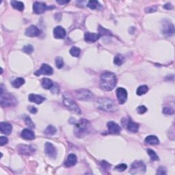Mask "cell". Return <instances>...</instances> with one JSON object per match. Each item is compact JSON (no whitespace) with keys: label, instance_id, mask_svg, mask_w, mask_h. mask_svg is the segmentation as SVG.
Masks as SVG:
<instances>
[{"label":"cell","instance_id":"6da1fadb","mask_svg":"<svg viewBox=\"0 0 175 175\" xmlns=\"http://www.w3.org/2000/svg\"><path fill=\"white\" fill-rule=\"evenodd\" d=\"M117 84V77L112 72H105L101 76L100 87L105 91H111Z\"/></svg>","mask_w":175,"mask_h":175},{"label":"cell","instance_id":"7a4b0ae2","mask_svg":"<svg viewBox=\"0 0 175 175\" xmlns=\"http://www.w3.org/2000/svg\"><path fill=\"white\" fill-rule=\"evenodd\" d=\"M90 123L86 119H80L75 123L74 134L77 138H82L87 135L90 132Z\"/></svg>","mask_w":175,"mask_h":175},{"label":"cell","instance_id":"3957f363","mask_svg":"<svg viewBox=\"0 0 175 175\" xmlns=\"http://www.w3.org/2000/svg\"><path fill=\"white\" fill-rule=\"evenodd\" d=\"M99 109L107 112H116L118 111V107L114 101L109 98H101L96 101Z\"/></svg>","mask_w":175,"mask_h":175},{"label":"cell","instance_id":"277c9868","mask_svg":"<svg viewBox=\"0 0 175 175\" xmlns=\"http://www.w3.org/2000/svg\"><path fill=\"white\" fill-rule=\"evenodd\" d=\"M146 168L142 161H135L131 165L129 172L132 174H142L146 172Z\"/></svg>","mask_w":175,"mask_h":175},{"label":"cell","instance_id":"5b68a950","mask_svg":"<svg viewBox=\"0 0 175 175\" xmlns=\"http://www.w3.org/2000/svg\"><path fill=\"white\" fill-rule=\"evenodd\" d=\"M17 104V100L12 94L6 93L1 94V107H12Z\"/></svg>","mask_w":175,"mask_h":175},{"label":"cell","instance_id":"8992f818","mask_svg":"<svg viewBox=\"0 0 175 175\" xmlns=\"http://www.w3.org/2000/svg\"><path fill=\"white\" fill-rule=\"evenodd\" d=\"M77 99L81 101H91L94 98V95L90 91L87 89H80L75 91Z\"/></svg>","mask_w":175,"mask_h":175},{"label":"cell","instance_id":"52a82bcc","mask_svg":"<svg viewBox=\"0 0 175 175\" xmlns=\"http://www.w3.org/2000/svg\"><path fill=\"white\" fill-rule=\"evenodd\" d=\"M54 8V6H47L45 3L40 1L34 2L33 5L34 12L36 14H38V15L45 12L47 10H51V9H53Z\"/></svg>","mask_w":175,"mask_h":175},{"label":"cell","instance_id":"ba28073f","mask_svg":"<svg viewBox=\"0 0 175 175\" xmlns=\"http://www.w3.org/2000/svg\"><path fill=\"white\" fill-rule=\"evenodd\" d=\"M63 103L65 106L71 111L75 112L77 114H81V110L74 101L67 97H64Z\"/></svg>","mask_w":175,"mask_h":175},{"label":"cell","instance_id":"9c48e42d","mask_svg":"<svg viewBox=\"0 0 175 175\" xmlns=\"http://www.w3.org/2000/svg\"><path fill=\"white\" fill-rule=\"evenodd\" d=\"M122 124H123L124 127L126 128V129L132 133H136L139 129V125L133 122L130 119L127 120L126 118H123L122 121Z\"/></svg>","mask_w":175,"mask_h":175},{"label":"cell","instance_id":"30bf717a","mask_svg":"<svg viewBox=\"0 0 175 175\" xmlns=\"http://www.w3.org/2000/svg\"><path fill=\"white\" fill-rule=\"evenodd\" d=\"M35 149L34 146H31V145H24V144H21L19 146H18V151L21 154L24 155H31L35 153Z\"/></svg>","mask_w":175,"mask_h":175},{"label":"cell","instance_id":"8fae6325","mask_svg":"<svg viewBox=\"0 0 175 175\" xmlns=\"http://www.w3.org/2000/svg\"><path fill=\"white\" fill-rule=\"evenodd\" d=\"M45 153L51 158H56L57 156V150L54 145L50 142H46L45 145Z\"/></svg>","mask_w":175,"mask_h":175},{"label":"cell","instance_id":"7c38bea8","mask_svg":"<svg viewBox=\"0 0 175 175\" xmlns=\"http://www.w3.org/2000/svg\"><path fill=\"white\" fill-rule=\"evenodd\" d=\"M116 96L118 103L120 104L123 105L127 100V91L123 88H118L116 90Z\"/></svg>","mask_w":175,"mask_h":175},{"label":"cell","instance_id":"4fadbf2b","mask_svg":"<svg viewBox=\"0 0 175 175\" xmlns=\"http://www.w3.org/2000/svg\"><path fill=\"white\" fill-rule=\"evenodd\" d=\"M54 73V70L49 65L47 64H43L40 68L35 73L36 75H51Z\"/></svg>","mask_w":175,"mask_h":175},{"label":"cell","instance_id":"5bb4252c","mask_svg":"<svg viewBox=\"0 0 175 175\" xmlns=\"http://www.w3.org/2000/svg\"><path fill=\"white\" fill-rule=\"evenodd\" d=\"M108 130L110 133L112 134H118L121 132V127L116 123L113 121L108 122L107 124Z\"/></svg>","mask_w":175,"mask_h":175},{"label":"cell","instance_id":"9a60e30c","mask_svg":"<svg viewBox=\"0 0 175 175\" xmlns=\"http://www.w3.org/2000/svg\"><path fill=\"white\" fill-rule=\"evenodd\" d=\"M40 34V30L35 25H30L25 30V35L29 37H35Z\"/></svg>","mask_w":175,"mask_h":175},{"label":"cell","instance_id":"2e32d148","mask_svg":"<svg viewBox=\"0 0 175 175\" xmlns=\"http://www.w3.org/2000/svg\"><path fill=\"white\" fill-rule=\"evenodd\" d=\"M66 35V30L62 26H57L54 29V36L55 38L62 39Z\"/></svg>","mask_w":175,"mask_h":175},{"label":"cell","instance_id":"e0dca14e","mask_svg":"<svg viewBox=\"0 0 175 175\" xmlns=\"http://www.w3.org/2000/svg\"><path fill=\"white\" fill-rule=\"evenodd\" d=\"M101 35L99 34L92 33V32H86L84 35L85 40L88 43H94L100 38Z\"/></svg>","mask_w":175,"mask_h":175},{"label":"cell","instance_id":"ac0fdd59","mask_svg":"<svg viewBox=\"0 0 175 175\" xmlns=\"http://www.w3.org/2000/svg\"><path fill=\"white\" fill-rule=\"evenodd\" d=\"M21 136L23 139L26 140H32L35 139V134H34L33 131L29 129H24L21 131Z\"/></svg>","mask_w":175,"mask_h":175},{"label":"cell","instance_id":"d6986e66","mask_svg":"<svg viewBox=\"0 0 175 175\" xmlns=\"http://www.w3.org/2000/svg\"><path fill=\"white\" fill-rule=\"evenodd\" d=\"M0 130L1 133L5 135H10L12 130V126L8 123H5V122H1L0 123Z\"/></svg>","mask_w":175,"mask_h":175},{"label":"cell","instance_id":"ffe728a7","mask_svg":"<svg viewBox=\"0 0 175 175\" xmlns=\"http://www.w3.org/2000/svg\"><path fill=\"white\" fill-rule=\"evenodd\" d=\"M77 162V157L74 154H70L68 156L67 159H66V161L64 163V165H65L66 167L69 168L72 167L73 165H75Z\"/></svg>","mask_w":175,"mask_h":175},{"label":"cell","instance_id":"44dd1931","mask_svg":"<svg viewBox=\"0 0 175 175\" xmlns=\"http://www.w3.org/2000/svg\"><path fill=\"white\" fill-rule=\"evenodd\" d=\"M45 100V99L43 96L40 95H38V94H30L29 95V101L31 102L35 103L36 104H40L42 103Z\"/></svg>","mask_w":175,"mask_h":175},{"label":"cell","instance_id":"7402d4cb","mask_svg":"<svg viewBox=\"0 0 175 175\" xmlns=\"http://www.w3.org/2000/svg\"><path fill=\"white\" fill-rule=\"evenodd\" d=\"M145 142L151 145H157L160 144V140L155 135H149L145 139Z\"/></svg>","mask_w":175,"mask_h":175},{"label":"cell","instance_id":"603a6c76","mask_svg":"<svg viewBox=\"0 0 175 175\" xmlns=\"http://www.w3.org/2000/svg\"><path fill=\"white\" fill-rule=\"evenodd\" d=\"M163 34L165 35L171 36L174 35V27L172 24H168L166 25H164V29H163Z\"/></svg>","mask_w":175,"mask_h":175},{"label":"cell","instance_id":"cb8c5ba5","mask_svg":"<svg viewBox=\"0 0 175 175\" xmlns=\"http://www.w3.org/2000/svg\"><path fill=\"white\" fill-rule=\"evenodd\" d=\"M41 84H42V86L43 88L49 90L51 89L53 87H54V83L51 81V80L48 79V78H43L42 79V82H41Z\"/></svg>","mask_w":175,"mask_h":175},{"label":"cell","instance_id":"d4e9b609","mask_svg":"<svg viewBox=\"0 0 175 175\" xmlns=\"http://www.w3.org/2000/svg\"><path fill=\"white\" fill-rule=\"evenodd\" d=\"M10 4L14 8L19 11H23L24 10V4L19 1H11Z\"/></svg>","mask_w":175,"mask_h":175},{"label":"cell","instance_id":"484cf974","mask_svg":"<svg viewBox=\"0 0 175 175\" xmlns=\"http://www.w3.org/2000/svg\"><path fill=\"white\" fill-rule=\"evenodd\" d=\"M24 84H25V79L22 77L17 78V79L14 80V81L12 82V86L14 88H20Z\"/></svg>","mask_w":175,"mask_h":175},{"label":"cell","instance_id":"4316f807","mask_svg":"<svg viewBox=\"0 0 175 175\" xmlns=\"http://www.w3.org/2000/svg\"><path fill=\"white\" fill-rule=\"evenodd\" d=\"M148 91H149V87L147 86L146 85H142V86H140L138 88L136 93L138 95L141 96L146 94Z\"/></svg>","mask_w":175,"mask_h":175},{"label":"cell","instance_id":"83f0119b","mask_svg":"<svg viewBox=\"0 0 175 175\" xmlns=\"http://www.w3.org/2000/svg\"><path fill=\"white\" fill-rule=\"evenodd\" d=\"M56 131H57V129L55 126L52 125H49L46 128V129L45 130V132L44 133H45V134L47 135H53L56 133Z\"/></svg>","mask_w":175,"mask_h":175},{"label":"cell","instance_id":"f1b7e54d","mask_svg":"<svg viewBox=\"0 0 175 175\" xmlns=\"http://www.w3.org/2000/svg\"><path fill=\"white\" fill-rule=\"evenodd\" d=\"M100 6L99 2L96 0H91V1H89L88 2L87 6L90 8L92 10H94V9H96L99 8V6Z\"/></svg>","mask_w":175,"mask_h":175},{"label":"cell","instance_id":"f546056e","mask_svg":"<svg viewBox=\"0 0 175 175\" xmlns=\"http://www.w3.org/2000/svg\"><path fill=\"white\" fill-rule=\"evenodd\" d=\"M70 54H71V56H73V57H79L80 54H81V50H80L79 47H71L70 49Z\"/></svg>","mask_w":175,"mask_h":175},{"label":"cell","instance_id":"4dcf8cb0","mask_svg":"<svg viewBox=\"0 0 175 175\" xmlns=\"http://www.w3.org/2000/svg\"><path fill=\"white\" fill-rule=\"evenodd\" d=\"M124 62V57L122 55H117V56H115L114 59V63L117 66H121L123 64Z\"/></svg>","mask_w":175,"mask_h":175},{"label":"cell","instance_id":"1f68e13d","mask_svg":"<svg viewBox=\"0 0 175 175\" xmlns=\"http://www.w3.org/2000/svg\"><path fill=\"white\" fill-rule=\"evenodd\" d=\"M147 153H148L149 155L150 156V157L152 161H157L159 160V157L157 156V155L155 153V152L151 150V149H148L147 150Z\"/></svg>","mask_w":175,"mask_h":175},{"label":"cell","instance_id":"d6a6232c","mask_svg":"<svg viewBox=\"0 0 175 175\" xmlns=\"http://www.w3.org/2000/svg\"><path fill=\"white\" fill-rule=\"evenodd\" d=\"M25 124H26V125L28 126V127L31 128V129H34L35 128V125H34V123L32 122V119L29 118V116H26L25 118Z\"/></svg>","mask_w":175,"mask_h":175},{"label":"cell","instance_id":"836d02e7","mask_svg":"<svg viewBox=\"0 0 175 175\" xmlns=\"http://www.w3.org/2000/svg\"><path fill=\"white\" fill-rule=\"evenodd\" d=\"M23 51H24L25 54H31L34 51V47H33V46L31 45H25V47L23 48Z\"/></svg>","mask_w":175,"mask_h":175},{"label":"cell","instance_id":"e575fe53","mask_svg":"<svg viewBox=\"0 0 175 175\" xmlns=\"http://www.w3.org/2000/svg\"><path fill=\"white\" fill-rule=\"evenodd\" d=\"M98 29H99V34L101 36L103 35H111V32H110L109 30H107V29L103 28V27H102L101 26H99Z\"/></svg>","mask_w":175,"mask_h":175},{"label":"cell","instance_id":"d590c367","mask_svg":"<svg viewBox=\"0 0 175 175\" xmlns=\"http://www.w3.org/2000/svg\"><path fill=\"white\" fill-rule=\"evenodd\" d=\"M127 168V165H126L125 163H121V164L117 165L116 167L114 168V170H117L118 172H123Z\"/></svg>","mask_w":175,"mask_h":175},{"label":"cell","instance_id":"8d00e7d4","mask_svg":"<svg viewBox=\"0 0 175 175\" xmlns=\"http://www.w3.org/2000/svg\"><path fill=\"white\" fill-rule=\"evenodd\" d=\"M56 66L58 68H62L64 66V60L62 57H57L56 59Z\"/></svg>","mask_w":175,"mask_h":175},{"label":"cell","instance_id":"74e56055","mask_svg":"<svg viewBox=\"0 0 175 175\" xmlns=\"http://www.w3.org/2000/svg\"><path fill=\"white\" fill-rule=\"evenodd\" d=\"M162 112L165 115H173L174 114V110L170 107H164L163 109Z\"/></svg>","mask_w":175,"mask_h":175},{"label":"cell","instance_id":"f35d334b","mask_svg":"<svg viewBox=\"0 0 175 175\" xmlns=\"http://www.w3.org/2000/svg\"><path fill=\"white\" fill-rule=\"evenodd\" d=\"M166 168L164 166H160V168H158L157 171V174H160V175H164L166 174Z\"/></svg>","mask_w":175,"mask_h":175},{"label":"cell","instance_id":"ab89813d","mask_svg":"<svg viewBox=\"0 0 175 175\" xmlns=\"http://www.w3.org/2000/svg\"><path fill=\"white\" fill-rule=\"evenodd\" d=\"M147 108L144 106V105H140V106L137 108V112L138 114H143L145 112H146Z\"/></svg>","mask_w":175,"mask_h":175},{"label":"cell","instance_id":"60d3db41","mask_svg":"<svg viewBox=\"0 0 175 175\" xmlns=\"http://www.w3.org/2000/svg\"><path fill=\"white\" fill-rule=\"evenodd\" d=\"M8 140L6 137H4V136L0 137V145H1V146H4V145H5L6 144L8 143Z\"/></svg>","mask_w":175,"mask_h":175},{"label":"cell","instance_id":"b9f144b4","mask_svg":"<svg viewBox=\"0 0 175 175\" xmlns=\"http://www.w3.org/2000/svg\"><path fill=\"white\" fill-rule=\"evenodd\" d=\"M157 10V7L156 6H151V7H148L145 9V11L146 12H155Z\"/></svg>","mask_w":175,"mask_h":175},{"label":"cell","instance_id":"7bdbcfd3","mask_svg":"<svg viewBox=\"0 0 175 175\" xmlns=\"http://www.w3.org/2000/svg\"><path fill=\"white\" fill-rule=\"evenodd\" d=\"M29 111L32 114H36L37 112V110H36V107H34L33 106H30L29 107Z\"/></svg>","mask_w":175,"mask_h":175},{"label":"cell","instance_id":"ee69618b","mask_svg":"<svg viewBox=\"0 0 175 175\" xmlns=\"http://www.w3.org/2000/svg\"><path fill=\"white\" fill-rule=\"evenodd\" d=\"M101 165H102L103 168H107L110 167V165L109 163H107L106 162H104V161H103V162H101Z\"/></svg>","mask_w":175,"mask_h":175},{"label":"cell","instance_id":"f6af8a7d","mask_svg":"<svg viewBox=\"0 0 175 175\" xmlns=\"http://www.w3.org/2000/svg\"><path fill=\"white\" fill-rule=\"evenodd\" d=\"M163 8L165 9H167V10H170V9L172 8V6L171 4H166L165 5L163 6Z\"/></svg>","mask_w":175,"mask_h":175},{"label":"cell","instance_id":"bcb514c9","mask_svg":"<svg viewBox=\"0 0 175 175\" xmlns=\"http://www.w3.org/2000/svg\"><path fill=\"white\" fill-rule=\"evenodd\" d=\"M58 4H60V5H62V4H66L69 2V1H56Z\"/></svg>","mask_w":175,"mask_h":175}]
</instances>
